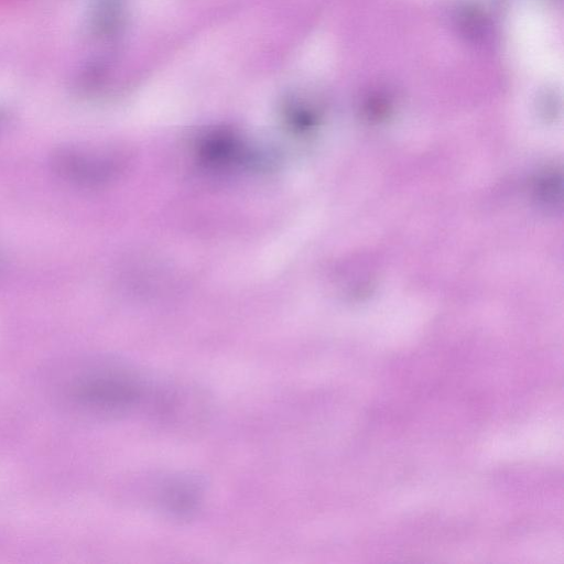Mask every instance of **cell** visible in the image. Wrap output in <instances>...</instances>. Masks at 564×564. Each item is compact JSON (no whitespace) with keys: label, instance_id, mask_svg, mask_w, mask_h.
Segmentation results:
<instances>
[{"label":"cell","instance_id":"6da1fadb","mask_svg":"<svg viewBox=\"0 0 564 564\" xmlns=\"http://www.w3.org/2000/svg\"><path fill=\"white\" fill-rule=\"evenodd\" d=\"M54 403L68 414L108 419L128 413L143 397L139 378L120 362L100 357H72L46 376Z\"/></svg>","mask_w":564,"mask_h":564},{"label":"cell","instance_id":"7a4b0ae2","mask_svg":"<svg viewBox=\"0 0 564 564\" xmlns=\"http://www.w3.org/2000/svg\"><path fill=\"white\" fill-rule=\"evenodd\" d=\"M54 171L64 180L78 185H91L109 177L112 163L75 147L61 148L52 156Z\"/></svg>","mask_w":564,"mask_h":564},{"label":"cell","instance_id":"3957f363","mask_svg":"<svg viewBox=\"0 0 564 564\" xmlns=\"http://www.w3.org/2000/svg\"><path fill=\"white\" fill-rule=\"evenodd\" d=\"M202 498L198 484L188 477L174 478L162 491L163 507L174 516L185 517L197 508Z\"/></svg>","mask_w":564,"mask_h":564}]
</instances>
